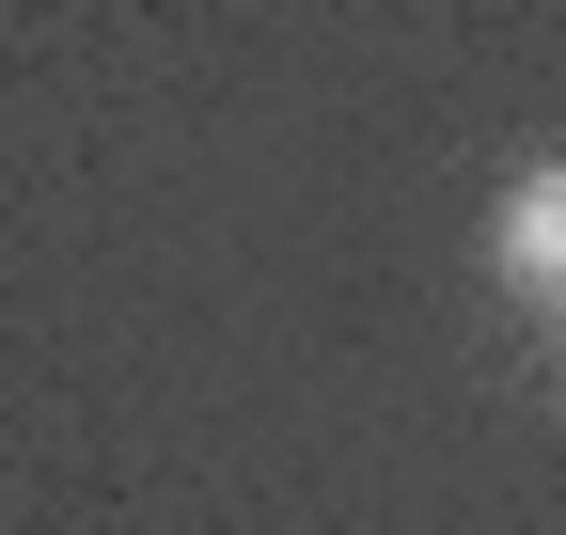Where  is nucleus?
I'll return each instance as SVG.
<instances>
[{
  "label": "nucleus",
  "mask_w": 566,
  "mask_h": 535,
  "mask_svg": "<svg viewBox=\"0 0 566 535\" xmlns=\"http://www.w3.org/2000/svg\"><path fill=\"white\" fill-rule=\"evenodd\" d=\"M488 284H504L535 331H566V158H520L488 189Z\"/></svg>",
  "instance_id": "nucleus-1"
}]
</instances>
